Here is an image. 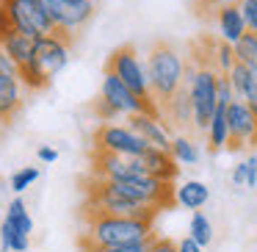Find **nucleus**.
Instances as JSON below:
<instances>
[{"label":"nucleus","instance_id":"1","mask_svg":"<svg viewBox=\"0 0 257 252\" xmlns=\"http://www.w3.org/2000/svg\"><path fill=\"white\" fill-rule=\"evenodd\" d=\"M69 64V39L61 34H45L34 39L31 58L20 67V80L28 89H45Z\"/></svg>","mask_w":257,"mask_h":252},{"label":"nucleus","instance_id":"2","mask_svg":"<svg viewBox=\"0 0 257 252\" xmlns=\"http://www.w3.org/2000/svg\"><path fill=\"white\" fill-rule=\"evenodd\" d=\"M155 219L141 216H113V213H89V233L83 238V246H124L141 241L152 233Z\"/></svg>","mask_w":257,"mask_h":252},{"label":"nucleus","instance_id":"3","mask_svg":"<svg viewBox=\"0 0 257 252\" xmlns=\"http://www.w3.org/2000/svg\"><path fill=\"white\" fill-rule=\"evenodd\" d=\"M147 78H150V92L158 108L183 86L185 80V61L172 45H155L147 58Z\"/></svg>","mask_w":257,"mask_h":252},{"label":"nucleus","instance_id":"4","mask_svg":"<svg viewBox=\"0 0 257 252\" xmlns=\"http://www.w3.org/2000/svg\"><path fill=\"white\" fill-rule=\"evenodd\" d=\"M185 89L191 97V125L199 130L207 128L213 111H216V83L218 72L210 64H185Z\"/></svg>","mask_w":257,"mask_h":252},{"label":"nucleus","instance_id":"5","mask_svg":"<svg viewBox=\"0 0 257 252\" xmlns=\"http://www.w3.org/2000/svg\"><path fill=\"white\" fill-rule=\"evenodd\" d=\"M89 213H113V216H141L155 219L158 208H150L144 202H136L130 197L119 194L108 180L94 178L89 189Z\"/></svg>","mask_w":257,"mask_h":252},{"label":"nucleus","instance_id":"6","mask_svg":"<svg viewBox=\"0 0 257 252\" xmlns=\"http://www.w3.org/2000/svg\"><path fill=\"white\" fill-rule=\"evenodd\" d=\"M0 12L6 14V20L14 28H20L34 39L45 34H56L47 0H0Z\"/></svg>","mask_w":257,"mask_h":252},{"label":"nucleus","instance_id":"7","mask_svg":"<svg viewBox=\"0 0 257 252\" xmlns=\"http://www.w3.org/2000/svg\"><path fill=\"white\" fill-rule=\"evenodd\" d=\"M108 72H113L130 92H136L141 100L155 103L152 100V92H150V78H147V64L139 58L136 47L124 45V47H119V50H113L111 56H108Z\"/></svg>","mask_w":257,"mask_h":252},{"label":"nucleus","instance_id":"8","mask_svg":"<svg viewBox=\"0 0 257 252\" xmlns=\"http://www.w3.org/2000/svg\"><path fill=\"white\" fill-rule=\"evenodd\" d=\"M147 147L150 144L130 125L102 122L94 133V150H100V152H113V155H122V158H141V152Z\"/></svg>","mask_w":257,"mask_h":252},{"label":"nucleus","instance_id":"9","mask_svg":"<svg viewBox=\"0 0 257 252\" xmlns=\"http://www.w3.org/2000/svg\"><path fill=\"white\" fill-rule=\"evenodd\" d=\"M100 100L105 103L108 108H113V111H116V117H133V114H141V111L161 114V108H158L155 103L141 100L136 92H130L127 86H124L113 72H108V69H105V78H102Z\"/></svg>","mask_w":257,"mask_h":252},{"label":"nucleus","instance_id":"10","mask_svg":"<svg viewBox=\"0 0 257 252\" xmlns=\"http://www.w3.org/2000/svg\"><path fill=\"white\" fill-rule=\"evenodd\" d=\"M47 9H50V20L56 25V34H61L64 39L80 31L91 17H94V0H86V3H64V0H47Z\"/></svg>","mask_w":257,"mask_h":252},{"label":"nucleus","instance_id":"11","mask_svg":"<svg viewBox=\"0 0 257 252\" xmlns=\"http://www.w3.org/2000/svg\"><path fill=\"white\" fill-rule=\"evenodd\" d=\"M227 125H229V147H251L257 141V114L249 108L246 100L235 97L227 106Z\"/></svg>","mask_w":257,"mask_h":252},{"label":"nucleus","instance_id":"12","mask_svg":"<svg viewBox=\"0 0 257 252\" xmlns=\"http://www.w3.org/2000/svg\"><path fill=\"white\" fill-rule=\"evenodd\" d=\"M139 175H147L141 158H122V155H113V152L94 150V178L127 180V178H139Z\"/></svg>","mask_w":257,"mask_h":252},{"label":"nucleus","instance_id":"13","mask_svg":"<svg viewBox=\"0 0 257 252\" xmlns=\"http://www.w3.org/2000/svg\"><path fill=\"white\" fill-rule=\"evenodd\" d=\"M127 125L150 147H158V150H169V147H172V136H169L166 125H163L161 114H152V111L133 114V117H127Z\"/></svg>","mask_w":257,"mask_h":252},{"label":"nucleus","instance_id":"14","mask_svg":"<svg viewBox=\"0 0 257 252\" xmlns=\"http://www.w3.org/2000/svg\"><path fill=\"white\" fill-rule=\"evenodd\" d=\"M141 163H144L147 175H152V178H158V180H169V183H174L177 175H180V166H177V161L172 158L169 150L147 147V150L141 152Z\"/></svg>","mask_w":257,"mask_h":252},{"label":"nucleus","instance_id":"15","mask_svg":"<svg viewBox=\"0 0 257 252\" xmlns=\"http://www.w3.org/2000/svg\"><path fill=\"white\" fill-rule=\"evenodd\" d=\"M216 23H218V39L229 42V45H235L246 34V23L238 3H224L216 14Z\"/></svg>","mask_w":257,"mask_h":252},{"label":"nucleus","instance_id":"16","mask_svg":"<svg viewBox=\"0 0 257 252\" xmlns=\"http://www.w3.org/2000/svg\"><path fill=\"white\" fill-rule=\"evenodd\" d=\"M23 106V80L20 75L0 72V122H9Z\"/></svg>","mask_w":257,"mask_h":252},{"label":"nucleus","instance_id":"17","mask_svg":"<svg viewBox=\"0 0 257 252\" xmlns=\"http://www.w3.org/2000/svg\"><path fill=\"white\" fill-rule=\"evenodd\" d=\"M207 200H210V189H207L202 180H185V183H180L177 189H174V202L188 208V211L205 208Z\"/></svg>","mask_w":257,"mask_h":252},{"label":"nucleus","instance_id":"18","mask_svg":"<svg viewBox=\"0 0 257 252\" xmlns=\"http://www.w3.org/2000/svg\"><path fill=\"white\" fill-rule=\"evenodd\" d=\"M227 106L229 103H216V111H213L210 122H207V141H210V150L218 152L224 147H229V125H227Z\"/></svg>","mask_w":257,"mask_h":252},{"label":"nucleus","instance_id":"19","mask_svg":"<svg viewBox=\"0 0 257 252\" xmlns=\"http://www.w3.org/2000/svg\"><path fill=\"white\" fill-rule=\"evenodd\" d=\"M161 108L169 114V119H172L174 125H191V97H188L185 83L180 86V89L174 92V95L169 97Z\"/></svg>","mask_w":257,"mask_h":252},{"label":"nucleus","instance_id":"20","mask_svg":"<svg viewBox=\"0 0 257 252\" xmlns=\"http://www.w3.org/2000/svg\"><path fill=\"white\" fill-rule=\"evenodd\" d=\"M6 222H12L14 227H17L20 233H25V235H31V230H34V219H31V213H28V208H25V202H23V197H20V194L9 202Z\"/></svg>","mask_w":257,"mask_h":252},{"label":"nucleus","instance_id":"21","mask_svg":"<svg viewBox=\"0 0 257 252\" xmlns=\"http://www.w3.org/2000/svg\"><path fill=\"white\" fill-rule=\"evenodd\" d=\"M0 246H3V252H25L28 249V235L20 233L12 222L3 219V224H0Z\"/></svg>","mask_w":257,"mask_h":252},{"label":"nucleus","instance_id":"22","mask_svg":"<svg viewBox=\"0 0 257 252\" xmlns=\"http://www.w3.org/2000/svg\"><path fill=\"white\" fill-rule=\"evenodd\" d=\"M232 64H235V50H232V45H229V42H224V39L213 42L210 67L216 69L218 75H227L229 69H232Z\"/></svg>","mask_w":257,"mask_h":252},{"label":"nucleus","instance_id":"23","mask_svg":"<svg viewBox=\"0 0 257 252\" xmlns=\"http://www.w3.org/2000/svg\"><path fill=\"white\" fill-rule=\"evenodd\" d=\"M169 152H172V158L177 163H183V166H191V163L199 161V150H196V144L191 139H185V136H174Z\"/></svg>","mask_w":257,"mask_h":252},{"label":"nucleus","instance_id":"24","mask_svg":"<svg viewBox=\"0 0 257 252\" xmlns=\"http://www.w3.org/2000/svg\"><path fill=\"white\" fill-rule=\"evenodd\" d=\"M232 50H235V61L246 64V67H257V34L246 31L232 45Z\"/></svg>","mask_w":257,"mask_h":252},{"label":"nucleus","instance_id":"25","mask_svg":"<svg viewBox=\"0 0 257 252\" xmlns=\"http://www.w3.org/2000/svg\"><path fill=\"white\" fill-rule=\"evenodd\" d=\"M188 235L202 246V249H205V246L213 241V224H210V219H207L202 211H194L191 224H188Z\"/></svg>","mask_w":257,"mask_h":252},{"label":"nucleus","instance_id":"26","mask_svg":"<svg viewBox=\"0 0 257 252\" xmlns=\"http://www.w3.org/2000/svg\"><path fill=\"white\" fill-rule=\"evenodd\" d=\"M36 178H39V169H36V166H25V169H20V172H14L12 175V191L23 194L28 186L36 183Z\"/></svg>","mask_w":257,"mask_h":252},{"label":"nucleus","instance_id":"27","mask_svg":"<svg viewBox=\"0 0 257 252\" xmlns=\"http://www.w3.org/2000/svg\"><path fill=\"white\" fill-rule=\"evenodd\" d=\"M238 6H240V14H243L246 31L257 34V0H243V3H238Z\"/></svg>","mask_w":257,"mask_h":252},{"label":"nucleus","instance_id":"28","mask_svg":"<svg viewBox=\"0 0 257 252\" xmlns=\"http://www.w3.org/2000/svg\"><path fill=\"white\" fill-rule=\"evenodd\" d=\"M243 100L249 103V108L257 114V67H251V78H249V86H246Z\"/></svg>","mask_w":257,"mask_h":252},{"label":"nucleus","instance_id":"29","mask_svg":"<svg viewBox=\"0 0 257 252\" xmlns=\"http://www.w3.org/2000/svg\"><path fill=\"white\" fill-rule=\"evenodd\" d=\"M147 252H177V244L172 238H152V244L147 246Z\"/></svg>","mask_w":257,"mask_h":252},{"label":"nucleus","instance_id":"30","mask_svg":"<svg viewBox=\"0 0 257 252\" xmlns=\"http://www.w3.org/2000/svg\"><path fill=\"white\" fill-rule=\"evenodd\" d=\"M246 189H257V155L246 158Z\"/></svg>","mask_w":257,"mask_h":252},{"label":"nucleus","instance_id":"31","mask_svg":"<svg viewBox=\"0 0 257 252\" xmlns=\"http://www.w3.org/2000/svg\"><path fill=\"white\" fill-rule=\"evenodd\" d=\"M0 72H3V75H20V67L6 56V50H3V47H0Z\"/></svg>","mask_w":257,"mask_h":252},{"label":"nucleus","instance_id":"32","mask_svg":"<svg viewBox=\"0 0 257 252\" xmlns=\"http://www.w3.org/2000/svg\"><path fill=\"white\" fill-rule=\"evenodd\" d=\"M36 155H39V161H42V163H53V161H58V150H56V147H50V144H42Z\"/></svg>","mask_w":257,"mask_h":252},{"label":"nucleus","instance_id":"33","mask_svg":"<svg viewBox=\"0 0 257 252\" xmlns=\"http://www.w3.org/2000/svg\"><path fill=\"white\" fill-rule=\"evenodd\" d=\"M177 252H202V246H199V244H196V241L188 235V238H183V241L177 244Z\"/></svg>","mask_w":257,"mask_h":252},{"label":"nucleus","instance_id":"34","mask_svg":"<svg viewBox=\"0 0 257 252\" xmlns=\"http://www.w3.org/2000/svg\"><path fill=\"white\" fill-rule=\"evenodd\" d=\"M64 3H86V0H64Z\"/></svg>","mask_w":257,"mask_h":252},{"label":"nucleus","instance_id":"35","mask_svg":"<svg viewBox=\"0 0 257 252\" xmlns=\"http://www.w3.org/2000/svg\"><path fill=\"white\" fill-rule=\"evenodd\" d=\"M232 3H243V0H232Z\"/></svg>","mask_w":257,"mask_h":252},{"label":"nucleus","instance_id":"36","mask_svg":"<svg viewBox=\"0 0 257 252\" xmlns=\"http://www.w3.org/2000/svg\"><path fill=\"white\" fill-rule=\"evenodd\" d=\"M202 252H205V249H202Z\"/></svg>","mask_w":257,"mask_h":252}]
</instances>
